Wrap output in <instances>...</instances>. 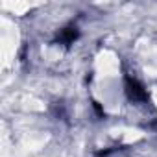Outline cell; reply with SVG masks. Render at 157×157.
I'll return each mask as SVG.
<instances>
[{"label": "cell", "instance_id": "obj_2", "mask_svg": "<svg viewBox=\"0 0 157 157\" xmlns=\"http://www.w3.org/2000/svg\"><path fill=\"white\" fill-rule=\"evenodd\" d=\"M76 37H78V30H76V28H65L57 39H59L61 43H65V44H70Z\"/></svg>", "mask_w": 157, "mask_h": 157}, {"label": "cell", "instance_id": "obj_1", "mask_svg": "<svg viewBox=\"0 0 157 157\" xmlns=\"http://www.w3.org/2000/svg\"><path fill=\"white\" fill-rule=\"evenodd\" d=\"M126 91H128V94H129V98L133 102H139V100H144L146 98V93H144L142 85L139 82L131 80V78H128V80H126Z\"/></svg>", "mask_w": 157, "mask_h": 157}]
</instances>
